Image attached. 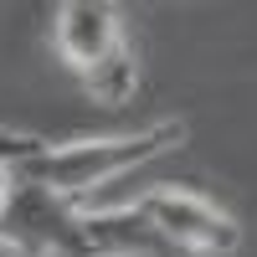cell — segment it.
<instances>
[{
  "label": "cell",
  "instance_id": "cell-3",
  "mask_svg": "<svg viewBox=\"0 0 257 257\" xmlns=\"http://www.w3.org/2000/svg\"><path fill=\"white\" fill-rule=\"evenodd\" d=\"M134 206L190 257H226V252L242 247V226L231 221L216 201L196 196V190L160 185V190H149V196H139Z\"/></svg>",
  "mask_w": 257,
  "mask_h": 257
},
{
  "label": "cell",
  "instance_id": "cell-8",
  "mask_svg": "<svg viewBox=\"0 0 257 257\" xmlns=\"http://www.w3.org/2000/svg\"><path fill=\"white\" fill-rule=\"evenodd\" d=\"M0 257H16V247H6V242H0Z\"/></svg>",
  "mask_w": 257,
  "mask_h": 257
},
{
  "label": "cell",
  "instance_id": "cell-5",
  "mask_svg": "<svg viewBox=\"0 0 257 257\" xmlns=\"http://www.w3.org/2000/svg\"><path fill=\"white\" fill-rule=\"evenodd\" d=\"M82 257H190V252H180L139 206H123V211H82Z\"/></svg>",
  "mask_w": 257,
  "mask_h": 257
},
{
  "label": "cell",
  "instance_id": "cell-4",
  "mask_svg": "<svg viewBox=\"0 0 257 257\" xmlns=\"http://www.w3.org/2000/svg\"><path fill=\"white\" fill-rule=\"evenodd\" d=\"M52 41L62 62L82 77L93 72L103 57H113L123 47V21H118V6L108 0H62L52 11Z\"/></svg>",
  "mask_w": 257,
  "mask_h": 257
},
{
  "label": "cell",
  "instance_id": "cell-7",
  "mask_svg": "<svg viewBox=\"0 0 257 257\" xmlns=\"http://www.w3.org/2000/svg\"><path fill=\"white\" fill-rule=\"evenodd\" d=\"M41 144H47V139H36V134H16V128H0V206H6L11 185H16L21 160H31Z\"/></svg>",
  "mask_w": 257,
  "mask_h": 257
},
{
  "label": "cell",
  "instance_id": "cell-6",
  "mask_svg": "<svg viewBox=\"0 0 257 257\" xmlns=\"http://www.w3.org/2000/svg\"><path fill=\"white\" fill-rule=\"evenodd\" d=\"M82 88L93 93V103H103V108H118V103H128L134 98V88H139V62H134V47H123L113 52V57H103L93 72H82Z\"/></svg>",
  "mask_w": 257,
  "mask_h": 257
},
{
  "label": "cell",
  "instance_id": "cell-1",
  "mask_svg": "<svg viewBox=\"0 0 257 257\" xmlns=\"http://www.w3.org/2000/svg\"><path fill=\"white\" fill-rule=\"evenodd\" d=\"M185 144V123L180 118H160V123H144L139 134H108V139H72V144H41L31 160H21L16 180H31V185H47L67 201H82L88 190L118 180L123 170H134L144 160L165 155V149H180Z\"/></svg>",
  "mask_w": 257,
  "mask_h": 257
},
{
  "label": "cell",
  "instance_id": "cell-2",
  "mask_svg": "<svg viewBox=\"0 0 257 257\" xmlns=\"http://www.w3.org/2000/svg\"><path fill=\"white\" fill-rule=\"evenodd\" d=\"M0 242L16 247V257H82V206L16 180L0 206Z\"/></svg>",
  "mask_w": 257,
  "mask_h": 257
}]
</instances>
